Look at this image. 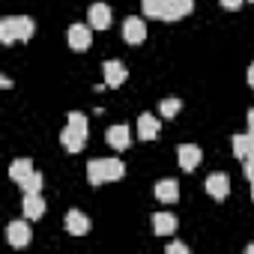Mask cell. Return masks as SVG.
Wrapping results in <instances>:
<instances>
[{"label": "cell", "mask_w": 254, "mask_h": 254, "mask_svg": "<svg viewBox=\"0 0 254 254\" xmlns=\"http://www.w3.org/2000/svg\"><path fill=\"white\" fill-rule=\"evenodd\" d=\"M123 39L129 42V45H141L144 39H147V24H144V18H126L123 21Z\"/></svg>", "instance_id": "obj_6"}, {"label": "cell", "mask_w": 254, "mask_h": 254, "mask_svg": "<svg viewBox=\"0 0 254 254\" xmlns=\"http://www.w3.org/2000/svg\"><path fill=\"white\" fill-rule=\"evenodd\" d=\"M245 251H248V254H254V242H251V245H248V248H245Z\"/></svg>", "instance_id": "obj_28"}, {"label": "cell", "mask_w": 254, "mask_h": 254, "mask_svg": "<svg viewBox=\"0 0 254 254\" xmlns=\"http://www.w3.org/2000/svg\"><path fill=\"white\" fill-rule=\"evenodd\" d=\"M248 84H251V87H254V63H251V66H248Z\"/></svg>", "instance_id": "obj_27"}, {"label": "cell", "mask_w": 254, "mask_h": 254, "mask_svg": "<svg viewBox=\"0 0 254 254\" xmlns=\"http://www.w3.org/2000/svg\"><path fill=\"white\" fill-rule=\"evenodd\" d=\"M165 254H189V248H186L183 242H168V248H165Z\"/></svg>", "instance_id": "obj_23"}, {"label": "cell", "mask_w": 254, "mask_h": 254, "mask_svg": "<svg viewBox=\"0 0 254 254\" xmlns=\"http://www.w3.org/2000/svg\"><path fill=\"white\" fill-rule=\"evenodd\" d=\"M108 144L114 147V150H126V147H129L132 144V132H129V126H111V129H108Z\"/></svg>", "instance_id": "obj_16"}, {"label": "cell", "mask_w": 254, "mask_h": 254, "mask_svg": "<svg viewBox=\"0 0 254 254\" xmlns=\"http://www.w3.org/2000/svg\"><path fill=\"white\" fill-rule=\"evenodd\" d=\"M66 39H69L72 51H87L90 42H93V30H90V24H72L66 30Z\"/></svg>", "instance_id": "obj_5"}, {"label": "cell", "mask_w": 254, "mask_h": 254, "mask_svg": "<svg viewBox=\"0 0 254 254\" xmlns=\"http://www.w3.org/2000/svg\"><path fill=\"white\" fill-rule=\"evenodd\" d=\"M180 108H183V102H180V99H174V96L159 102V111H162V117H168V120H174V117L180 114Z\"/></svg>", "instance_id": "obj_21"}, {"label": "cell", "mask_w": 254, "mask_h": 254, "mask_svg": "<svg viewBox=\"0 0 254 254\" xmlns=\"http://www.w3.org/2000/svg\"><path fill=\"white\" fill-rule=\"evenodd\" d=\"M177 159H180V168L183 171H194L203 162V153H200L197 144H180L177 147Z\"/></svg>", "instance_id": "obj_7"}, {"label": "cell", "mask_w": 254, "mask_h": 254, "mask_svg": "<svg viewBox=\"0 0 254 254\" xmlns=\"http://www.w3.org/2000/svg\"><path fill=\"white\" fill-rule=\"evenodd\" d=\"M206 194L209 197H215V200H224L227 194H230V177L227 174H209L206 177Z\"/></svg>", "instance_id": "obj_9"}, {"label": "cell", "mask_w": 254, "mask_h": 254, "mask_svg": "<svg viewBox=\"0 0 254 254\" xmlns=\"http://www.w3.org/2000/svg\"><path fill=\"white\" fill-rule=\"evenodd\" d=\"M242 3H245V0H221V6H224V9H239Z\"/></svg>", "instance_id": "obj_25"}, {"label": "cell", "mask_w": 254, "mask_h": 254, "mask_svg": "<svg viewBox=\"0 0 254 254\" xmlns=\"http://www.w3.org/2000/svg\"><path fill=\"white\" fill-rule=\"evenodd\" d=\"M126 177V165L120 159H90L87 162V183L90 186H105L114 180Z\"/></svg>", "instance_id": "obj_1"}, {"label": "cell", "mask_w": 254, "mask_h": 254, "mask_svg": "<svg viewBox=\"0 0 254 254\" xmlns=\"http://www.w3.org/2000/svg\"><path fill=\"white\" fill-rule=\"evenodd\" d=\"M194 9V0H171V9H168V21H180L186 15H191Z\"/></svg>", "instance_id": "obj_20"}, {"label": "cell", "mask_w": 254, "mask_h": 254, "mask_svg": "<svg viewBox=\"0 0 254 254\" xmlns=\"http://www.w3.org/2000/svg\"><path fill=\"white\" fill-rule=\"evenodd\" d=\"M138 138L141 141H156L159 138V120L153 114H141L138 117Z\"/></svg>", "instance_id": "obj_17"}, {"label": "cell", "mask_w": 254, "mask_h": 254, "mask_svg": "<svg viewBox=\"0 0 254 254\" xmlns=\"http://www.w3.org/2000/svg\"><path fill=\"white\" fill-rule=\"evenodd\" d=\"M245 177H248V180H254V156H248V159H245Z\"/></svg>", "instance_id": "obj_24"}, {"label": "cell", "mask_w": 254, "mask_h": 254, "mask_svg": "<svg viewBox=\"0 0 254 254\" xmlns=\"http://www.w3.org/2000/svg\"><path fill=\"white\" fill-rule=\"evenodd\" d=\"M36 24L27 15H15V18H3L0 21V42L3 45H15V42H30Z\"/></svg>", "instance_id": "obj_2"}, {"label": "cell", "mask_w": 254, "mask_h": 254, "mask_svg": "<svg viewBox=\"0 0 254 254\" xmlns=\"http://www.w3.org/2000/svg\"><path fill=\"white\" fill-rule=\"evenodd\" d=\"M21 209H24V218H30V221L42 218V212H45V200H42V194H39V191H30V194H24V200H21Z\"/></svg>", "instance_id": "obj_11"}, {"label": "cell", "mask_w": 254, "mask_h": 254, "mask_svg": "<svg viewBox=\"0 0 254 254\" xmlns=\"http://www.w3.org/2000/svg\"><path fill=\"white\" fill-rule=\"evenodd\" d=\"M87 18H90V27L108 30V27H111V6H108V3H93V6L87 9Z\"/></svg>", "instance_id": "obj_10"}, {"label": "cell", "mask_w": 254, "mask_h": 254, "mask_svg": "<svg viewBox=\"0 0 254 254\" xmlns=\"http://www.w3.org/2000/svg\"><path fill=\"white\" fill-rule=\"evenodd\" d=\"M129 81V69L120 60H105V87H123Z\"/></svg>", "instance_id": "obj_8"}, {"label": "cell", "mask_w": 254, "mask_h": 254, "mask_svg": "<svg viewBox=\"0 0 254 254\" xmlns=\"http://www.w3.org/2000/svg\"><path fill=\"white\" fill-rule=\"evenodd\" d=\"M60 144L69 153H81L87 147V117L84 114H69L66 129L60 132Z\"/></svg>", "instance_id": "obj_3"}, {"label": "cell", "mask_w": 254, "mask_h": 254, "mask_svg": "<svg viewBox=\"0 0 254 254\" xmlns=\"http://www.w3.org/2000/svg\"><path fill=\"white\" fill-rule=\"evenodd\" d=\"M230 147H233V156L245 162L248 156H254V132L248 129L245 135H233V141H230Z\"/></svg>", "instance_id": "obj_12"}, {"label": "cell", "mask_w": 254, "mask_h": 254, "mask_svg": "<svg viewBox=\"0 0 254 254\" xmlns=\"http://www.w3.org/2000/svg\"><path fill=\"white\" fill-rule=\"evenodd\" d=\"M33 171H36V168H33V159H15V162L9 165V177H12L15 183H24Z\"/></svg>", "instance_id": "obj_19"}, {"label": "cell", "mask_w": 254, "mask_h": 254, "mask_svg": "<svg viewBox=\"0 0 254 254\" xmlns=\"http://www.w3.org/2000/svg\"><path fill=\"white\" fill-rule=\"evenodd\" d=\"M144 15L147 18H159V21H168V9H171V0H144Z\"/></svg>", "instance_id": "obj_18"}, {"label": "cell", "mask_w": 254, "mask_h": 254, "mask_svg": "<svg viewBox=\"0 0 254 254\" xmlns=\"http://www.w3.org/2000/svg\"><path fill=\"white\" fill-rule=\"evenodd\" d=\"M251 3H254V0H251Z\"/></svg>", "instance_id": "obj_30"}, {"label": "cell", "mask_w": 254, "mask_h": 254, "mask_svg": "<svg viewBox=\"0 0 254 254\" xmlns=\"http://www.w3.org/2000/svg\"><path fill=\"white\" fill-rule=\"evenodd\" d=\"M248 129H251V132H254V108H251V111H248Z\"/></svg>", "instance_id": "obj_26"}, {"label": "cell", "mask_w": 254, "mask_h": 254, "mask_svg": "<svg viewBox=\"0 0 254 254\" xmlns=\"http://www.w3.org/2000/svg\"><path fill=\"white\" fill-rule=\"evenodd\" d=\"M18 186H21V191H24V194H30V191H42V174H39V171H33V174H30L24 183H18Z\"/></svg>", "instance_id": "obj_22"}, {"label": "cell", "mask_w": 254, "mask_h": 254, "mask_svg": "<svg viewBox=\"0 0 254 254\" xmlns=\"http://www.w3.org/2000/svg\"><path fill=\"white\" fill-rule=\"evenodd\" d=\"M251 200H254V180H251Z\"/></svg>", "instance_id": "obj_29"}, {"label": "cell", "mask_w": 254, "mask_h": 254, "mask_svg": "<svg viewBox=\"0 0 254 254\" xmlns=\"http://www.w3.org/2000/svg\"><path fill=\"white\" fill-rule=\"evenodd\" d=\"M30 218H18V221H9V227H6V239H9V245H15V248H24L30 239H33V230H30V224H27Z\"/></svg>", "instance_id": "obj_4"}, {"label": "cell", "mask_w": 254, "mask_h": 254, "mask_svg": "<svg viewBox=\"0 0 254 254\" xmlns=\"http://www.w3.org/2000/svg\"><path fill=\"white\" fill-rule=\"evenodd\" d=\"M156 197L162 200V203H177L180 200V183L177 180H159L156 183Z\"/></svg>", "instance_id": "obj_13"}, {"label": "cell", "mask_w": 254, "mask_h": 254, "mask_svg": "<svg viewBox=\"0 0 254 254\" xmlns=\"http://www.w3.org/2000/svg\"><path fill=\"white\" fill-rule=\"evenodd\" d=\"M66 230H69L72 236H84V233L90 230V218H87L81 209H69V212H66Z\"/></svg>", "instance_id": "obj_14"}, {"label": "cell", "mask_w": 254, "mask_h": 254, "mask_svg": "<svg viewBox=\"0 0 254 254\" xmlns=\"http://www.w3.org/2000/svg\"><path fill=\"white\" fill-rule=\"evenodd\" d=\"M177 215L174 212H156L153 215V230L159 233V236H174L177 233Z\"/></svg>", "instance_id": "obj_15"}]
</instances>
